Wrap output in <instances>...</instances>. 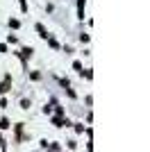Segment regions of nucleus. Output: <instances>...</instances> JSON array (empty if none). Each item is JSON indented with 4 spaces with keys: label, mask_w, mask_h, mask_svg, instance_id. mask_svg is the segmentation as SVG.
Wrapping results in <instances>:
<instances>
[{
    "label": "nucleus",
    "mask_w": 150,
    "mask_h": 152,
    "mask_svg": "<svg viewBox=\"0 0 150 152\" xmlns=\"http://www.w3.org/2000/svg\"><path fill=\"white\" fill-rule=\"evenodd\" d=\"M0 91H2V93H7V91H9V80H5V82L0 84Z\"/></svg>",
    "instance_id": "2"
},
{
    "label": "nucleus",
    "mask_w": 150,
    "mask_h": 152,
    "mask_svg": "<svg viewBox=\"0 0 150 152\" xmlns=\"http://www.w3.org/2000/svg\"><path fill=\"white\" fill-rule=\"evenodd\" d=\"M37 32H39V34H41V37H43V39H48V32H46V27L41 25V23H39V25H37Z\"/></svg>",
    "instance_id": "1"
},
{
    "label": "nucleus",
    "mask_w": 150,
    "mask_h": 152,
    "mask_svg": "<svg viewBox=\"0 0 150 152\" xmlns=\"http://www.w3.org/2000/svg\"><path fill=\"white\" fill-rule=\"evenodd\" d=\"M0 127H2V129H7V127H9V121H7V118H2V121H0Z\"/></svg>",
    "instance_id": "4"
},
{
    "label": "nucleus",
    "mask_w": 150,
    "mask_h": 152,
    "mask_svg": "<svg viewBox=\"0 0 150 152\" xmlns=\"http://www.w3.org/2000/svg\"><path fill=\"white\" fill-rule=\"evenodd\" d=\"M48 150H50V152H57V150H59V145H57V143H50Z\"/></svg>",
    "instance_id": "5"
},
{
    "label": "nucleus",
    "mask_w": 150,
    "mask_h": 152,
    "mask_svg": "<svg viewBox=\"0 0 150 152\" xmlns=\"http://www.w3.org/2000/svg\"><path fill=\"white\" fill-rule=\"evenodd\" d=\"M23 57H32V48H23Z\"/></svg>",
    "instance_id": "3"
}]
</instances>
